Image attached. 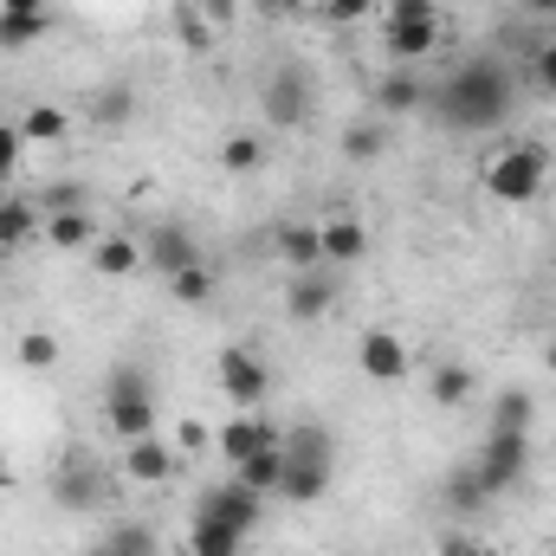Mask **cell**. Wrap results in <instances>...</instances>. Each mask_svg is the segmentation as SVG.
I'll list each match as a JSON object with an SVG mask.
<instances>
[{
    "instance_id": "obj_1",
    "label": "cell",
    "mask_w": 556,
    "mask_h": 556,
    "mask_svg": "<svg viewBox=\"0 0 556 556\" xmlns=\"http://www.w3.org/2000/svg\"><path fill=\"white\" fill-rule=\"evenodd\" d=\"M518 111V78L505 59H459L440 85H427V117L453 137H479V130H498L505 117Z\"/></svg>"
},
{
    "instance_id": "obj_2",
    "label": "cell",
    "mask_w": 556,
    "mask_h": 556,
    "mask_svg": "<svg viewBox=\"0 0 556 556\" xmlns=\"http://www.w3.org/2000/svg\"><path fill=\"white\" fill-rule=\"evenodd\" d=\"M278 453H285V479H278V498L285 505H317L330 498L337 485V433L317 427V420H298L278 433Z\"/></svg>"
},
{
    "instance_id": "obj_3",
    "label": "cell",
    "mask_w": 556,
    "mask_h": 556,
    "mask_svg": "<svg viewBox=\"0 0 556 556\" xmlns=\"http://www.w3.org/2000/svg\"><path fill=\"white\" fill-rule=\"evenodd\" d=\"M485 194L498 201V207H531L538 194H544V181H551V149L544 142H511V149H498L492 162H485Z\"/></svg>"
},
{
    "instance_id": "obj_4",
    "label": "cell",
    "mask_w": 556,
    "mask_h": 556,
    "mask_svg": "<svg viewBox=\"0 0 556 556\" xmlns=\"http://www.w3.org/2000/svg\"><path fill=\"white\" fill-rule=\"evenodd\" d=\"M260 111L278 130H311V117H317V78H311V65H298V59L273 65L266 85H260Z\"/></svg>"
},
{
    "instance_id": "obj_5",
    "label": "cell",
    "mask_w": 556,
    "mask_h": 556,
    "mask_svg": "<svg viewBox=\"0 0 556 556\" xmlns=\"http://www.w3.org/2000/svg\"><path fill=\"white\" fill-rule=\"evenodd\" d=\"M104 427L130 446V440H149L155 433V389H149V376L142 369H111V382H104Z\"/></svg>"
},
{
    "instance_id": "obj_6",
    "label": "cell",
    "mask_w": 556,
    "mask_h": 556,
    "mask_svg": "<svg viewBox=\"0 0 556 556\" xmlns=\"http://www.w3.org/2000/svg\"><path fill=\"white\" fill-rule=\"evenodd\" d=\"M472 472L485 479L492 498L518 492L525 472H531V433H518V427H485V440H479V453H472Z\"/></svg>"
},
{
    "instance_id": "obj_7",
    "label": "cell",
    "mask_w": 556,
    "mask_h": 556,
    "mask_svg": "<svg viewBox=\"0 0 556 556\" xmlns=\"http://www.w3.org/2000/svg\"><path fill=\"white\" fill-rule=\"evenodd\" d=\"M214 376H220L227 402H240V408H260V402H266V389H273L266 356H260V350H247V343H227V350L214 356Z\"/></svg>"
},
{
    "instance_id": "obj_8",
    "label": "cell",
    "mask_w": 556,
    "mask_h": 556,
    "mask_svg": "<svg viewBox=\"0 0 556 556\" xmlns=\"http://www.w3.org/2000/svg\"><path fill=\"white\" fill-rule=\"evenodd\" d=\"M278 420H266L260 408H240V415H227L220 427H214V453L227 459V466H247L253 453H266V446H278Z\"/></svg>"
},
{
    "instance_id": "obj_9",
    "label": "cell",
    "mask_w": 556,
    "mask_h": 556,
    "mask_svg": "<svg viewBox=\"0 0 556 556\" xmlns=\"http://www.w3.org/2000/svg\"><path fill=\"white\" fill-rule=\"evenodd\" d=\"M188 266H201V247H194V233L181 220H162V227L142 233V273L175 278V273H188Z\"/></svg>"
},
{
    "instance_id": "obj_10",
    "label": "cell",
    "mask_w": 556,
    "mask_h": 556,
    "mask_svg": "<svg viewBox=\"0 0 556 556\" xmlns=\"http://www.w3.org/2000/svg\"><path fill=\"white\" fill-rule=\"evenodd\" d=\"M356 369H363L376 389H395V382H408L415 356H408V343H402L395 330H363V343H356Z\"/></svg>"
},
{
    "instance_id": "obj_11",
    "label": "cell",
    "mask_w": 556,
    "mask_h": 556,
    "mask_svg": "<svg viewBox=\"0 0 556 556\" xmlns=\"http://www.w3.org/2000/svg\"><path fill=\"white\" fill-rule=\"evenodd\" d=\"M194 511H214V518H227L240 538H253V531H260V518H266V492H253V485L227 479V485H207V492L194 498Z\"/></svg>"
},
{
    "instance_id": "obj_12",
    "label": "cell",
    "mask_w": 556,
    "mask_h": 556,
    "mask_svg": "<svg viewBox=\"0 0 556 556\" xmlns=\"http://www.w3.org/2000/svg\"><path fill=\"white\" fill-rule=\"evenodd\" d=\"M330 311H337V278H330V266H304V273L285 278V317L291 324H317Z\"/></svg>"
},
{
    "instance_id": "obj_13",
    "label": "cell",
    "mask_w": 556,
    "mask_h": 556,
    "mask_svg": "<svg viewBox=\"0 0 556 556\" xmlns=\"http://www.w3.org/2000/svg\"><path fill=\"white\" fill-rule=\"evenodd\" d=\"M52 33V0H0V52H26Z\"/></svg>"
},
{
    "instance_id": "obj_14",
    "label": "cell",
    "mask_w": 556,
    "mask_h": 556,
    "mask_svg": "<svg viewBox=\"0 0 556 556\" xmlns=\"http://www.w3.org/2000/svg\"><path fill=\"white\" fill-rule=\"evenodd\" d=\"M317 253H324L330 273L356 266V260H369V227L356 214H330V220H317Z\"/></svg>"
},
{
    "instance_id": "obj_15",
    "label": "cell",
    "mask_w": 556,
    "mask_h": 556,
    "mask_svg": "<svg viewBox=\"0 0 556 556\" xmlns=\"http://www.w3.org/2000/svg\"><path fill=\"white\" fill-rule=\"evenodd\" d=\"M98 498H104V472H98L85 453H72V459L52 472V505H59V511H91Z\"/></svg>"
},
{
    "instance_id": "obj_16",
    "label": "cell",
    "mask_w": 556,
    "mask_h": 556,
    "mask_svg": "<svg viewBox=\"0 0 556 556\" xmlns=\"http://www.w3.org/2000/svg\"><path fill=\"white\" fill-rule=\"evenodd\" d=\"M382 52L395 65H420L440 52V20H382Z\"/></svg>"
},
{
    "instance_id": "obj_17",
    "label": "cell",
    "mask_w": 556,
    "mask_h": 556,
    "mask_svg": "<svg viewBox=\"0 0 556 556\" xmlns=\"http://www.w3.org/2000/svg\"><path fill=\"white\" fill-rule=\"evenodd\" d=\"M175 466H181V453H175L162 433L124 446V479H130V485H162V479H175Z\"/></svg>"
},
{
    "instance_id": "obj_18",
    "label": "cell",
    "mask_w": 556,
    "mask_h": 556,
    "mask_svg": "<svg viewBox=\"0 0 556 556\" xmlns=\"http://www.w3.org/2000/svg\"><path fill=\"white\" fill-rule=\"evenodd\" d=\"M130 117H137V85H124V78L98 85V91H91V104H85V124H91V130H104V137L130 130Z\"/></svg>"
},
{
    "instance_id": "obj_19",
    "label": "cell",
    "mask_w": 556,
    "mask_h": 556,
    "mask_svg": "<svg viewBox=\"0 0 556 556\" xmlns=\"http://www.w3.org/2000/svg\"><path fill=\"white\" fill-rule=\"evenodd\" d=\"M415 111H427V85H420L408 65L402 72H382L376 78V117L395 124V117H415Z\"/></svg>"
},
{
    "instance_id": "obj_20",
    "label": "cell",
    "mask_w": 556,
    "mask_h": 556,
    "mask_svg": "<svg viewBox=\"0 0 556 556\" xmlns=\"http://www.w3.org/2000/svg\"><path fill=\"white\" fill-rule=\"evenodd\" d=\"M39 240L59 247V253H91L104 240V227L91 220V207H59V214H46V233Z\"/></svg>"
},
{
    "instance_id": "obj_21",
    "label": "cell",
    "mask_w": 556,
    "mask_h": 556,
    "mask_svg": "<svg viewBox=\"0 0 556 556\" xmlns=\"http://www.w3.org/2000/svg\"><path fill=\"white\" fill-rule=\"evenodd\" d=\"M188 556H247V538H240L227 518L194 511V518H188Z\"/></svg>"
},
{
    "instance_id": "obj_22",
    "label": "cell",
    "mask_w": 556,
    "mask_h": 556,
    "mask_svg": "<svg viewBox=\"0 0 556 556\" xmlns=\"http://www.w3.org/2000/svg\"><path fill=\"white\" fill-rule=\"evenodd\" d=\"M472 395H479V376H472L466 363H453V356H446V363H433V369H427V402H433V408H466Z\"/></svg>"
},
{
    "instance_id": "obj_23",
    "label": "cell",
    "mask_w": 556,
    "mask_h": 556,
    "mask_svg": "<svg viewBox=\"0 0 556 556\" xmlns=\"http://www.w3.org/2000/svg\"><path fill=\"white\" fill-rule=\"evenodd\" d=\"M91 273L98 278H137L142 273V240L137 233H104L91 247Z\"/></svg>"
},
{
    "instance_id": "obj_24",
    "label": "cell",
    "mask_w": 556,
    "mask_h": 556,
    "mask_svg": "<svg viewBox=\"0 0 556 556\" xmlns=\"http://www.w3.org/2000/svg\"><path fill=\"white\" fill-rule=\"evenodd\" d=\"M13 124H20L26 149H59V142L72 137V111H59V104H26Z\"/></svg>"
},
{
    "instance_id": "obj_25",
    "label": "cell",
    "mask_w": 556,
    "mask_h": 556,
    "mask_svg": "<svg viewBox=\"0 0 556 556\" xmlns=\"http://www.w3.org/2000/svg\"><path fill=\"white\" fill-rule=\"evenodd\" d=\"M46 233V214L26 201V194H7L0 201V253H20L26 240H39Z\"/></svg>"
},
{
    "instance_id": "obj_26",
    "label": "cell",
    "mask_w": 556,
    "mask_h": 556,
    "mask_svg": "<svg viewBox=\"0 0 556 556\" xmlns=\"http://www.w3.org/2000/svg\"><path fill=\"white\" fill-rule=\"evenodd\" d=\"M273 247H278V260H285L291 273L324 266V253H317V220H278V227H273Z\"/></svg>"
},
{
    "instance_id": "obj_27",
    "label": "cell",
    "mask_w": 556,
    "mask_h": 556,
    "mask_svg": "<svg viewBox=\"0 0 556 556\" xmlns=\"http://www.w3.org/2000/svg\"><path fill=\"white\" fill-rule=\"evenodd\" d=\"M440 498H446V511H459V518H472V511H485V505H492V492H485V479L472 472V459L446 472V492H440Z\"/></svg>"
},
{
    "instance_id": "obj_28",
    "label": "cell",
    "mask_w": 556,
    "mask_h": 556,
    "mask_svg": "<svg viewBox=\"0 0 556 556\" xmlns=\"http://www.w3.org/2000/svg\"><path fill=\"white\" fill-rule=\"evenodd\" d=\"M343 155H350V162H382V155H389V124H382V117L343 124Z\"/></svg>"
},
{
    "instance_id": "obj_29",
    "label": "cell",
    "mask_w": 556,
    "mask_h": 556,
    "mask_svg": "<svg viewBox=\"0 0 556 556\" xmlns=\"http://www.w3.org/2000/svg\"><path fill=\"white\" fill-rule=\"evenodd\" d=\"M485 427H518V433H531V427H538V395H531V389H498Z\"/></svg>"
},
{
    "instance_id": "obj_30",
    "label": "cell",
    "mask_w": 556,
    "mask_h": 556,
    "mask_svg": "<svg viewBox=\"0 0 556 556\" xmlns=\"http://www.w3.org/2000/svg\"><path fill=\"white\" fill-rule=\"evenodd\" d=\"M233 479H240V485H253V492H266V498H273V492H278V479H285V453H278V446H266V453H253V459H247V466H233Z\"/></svg>"
},
{
    "instance_id": "obj_31",
    "label": "cell",
    "mask_w": 556,
    "mask_h": 556,
    "mask_svg": "<svg viewBox=\"0 0 556 556\" xmlns=\"http://www.w3.org/2000/svg\"><path fill=\"white\" fill-rule=\"evenodd\" d=\"M13 363H20V369H52V363H59V337H52V330H39V324H33V330H20Z\"/></svg>"
},
{
    "instance_id": "obj_32",
    "label": "cell",
    "mask_w": 556,
    "mask_h": 556,
    "mask_svg": "<svg viewBox=\"0 0 556 556\" xmlns=\"http://www.w3.org/2000/svg\"><path fill=\"white\" fill-rule=\"evenodd\" d=\"M168 285V298L175 304H188V311H201L207 298H214V273H207V260L201 266H188V273H175V278H162Z\"/></svg>"
},
{
    "instance_id": "obj_33",
    "label": "cell",
    "mask_w": 556,
    "mask_h": 556,
    "mask_svg": "<svg viewBox=\"0 0 556 556\" xmlns=\"http://www.w3.org/2000/svg\"><path fill=\"white\" fill-rule=\"evenodd\" d=\"M260 162H266V142L260 137H227L220 142V168H227V175H260Z\"/></svg>"
},
{
    "instance_id": "obj_34",
    "label": "cell",
    "mask_w": 556,
    "mask_h": 556,
    "mask_svg": "<svg viewBox=\"0 0 556 556\" xmlns=\"http://www.w3.org/2000/svg\"><path fill=\"white\" fill-rule=\"evenodd\" d=\"M104 544H117L124 556H155V531H149V525H117Z\"/></svg>"
},
{
    "instance_id": "obj_35",
    "label": "cell",
    "mask_w": 556,
    "mask_h": 556,
    "mask_svg": "<svg viewBox=\"0 0 556 556\" xmlns=\"http://www.w3.org/2000/svg\"><path fill=\"white\" fill-rule=\"evenodd\" d=\"M20 162H26V137H20V124H7V117H0V181H7V175H20Z\"/></svg>"
},
{
    "instance_id": "obj_36",
    "label": "cell",
    "mask_w": 556,
    "mask_h": 556,
    "mask_svg": "<svg viewBox=\"0 0 556 556\" xmlns=\"http://www.w3.org/2000/svg\"><path fill=\"white\" fill-rule=\"evenodd\" d=\"M531 78H538V91H551V98H556V33L531 52Z\"/></svg>"
},
{
    "instance_id": "obj_37",
    "label": "cell",
    "mask_w": 556,
    "mask_h": 556,
    "mask_svg": "<svg viewBox=\"0 0 556 556\" xmlns=\"http://www.w3.org/2000/svg\"><path fill=\"white\" fill-rule=\"evenodd\" d=\"M214 446V427L207 420H181L175 427V453H207Z\"/></svg>"
},
{
    "instance_id": "obj_38",
    "label": "cell",
    "mask_w": 556,
    "mask_h": 556,
    "mask_svg": "<svg viewBox=\"0 0 556 556\" xmlns=\"http://www.w3.org/2000/svg\"><path fill=\"white\" fill-rule=\"evenodd\" d=\"M376 13V0H324V20L330 26H356V20H369Z\"/></svg>"
},
{
    "instance_id": "obj_39",
    "label": "cell",
    "mask_w": 556,
    "mask_h": 556,
    "mask_svg": "<svg viewBox=\"0 0 556 556\" xmlns=\"http://www.w3.org/2000/svg\"><path fill=\"white\" fill-rule=\"evenodd\" d=\"M382 20H440V0H389Z\"/></svg>"
},
{
    "instance_id": "obj_40",
    "label": "cell",
    "mask_w": 556,
    "mask_h": 556,
    "mask_svg": "<svg viewBox=\"0 0 556 556\" xmlns=\"http://www.w3.org/2000/svg\"><path fill=\"white\" fill-rule=\"evenodd\" d=\"M433 556H492L479 538H466V531H453V538H440V551Z\"/></svg>"
},
{
    "instance_id": "obj_41",
    "label": "cell",
    "mask_w": 556,
    "mask_h": 556,
    "mask_svg": "<svg viewBox=\"0 0 556 556\" xmlns=\"http://www.w3.org/2000/svg\"><path fill=\"white\" fill-rule=\"evenodd\" d=\"M201 20H207V26H227V20H233V0H201Z\"/></svg>"
},
{
    "instance_id": "obj_42",
    "label": "cell",
    "mask_w": 556,
    "mask_h": 556,
    "mask_svg": "<svg viewBox=\"0 0 556 556\" xmlns=\"http://www.w3.org/2000/svg\"><path fill=\"white\" fill-rule=\"evenodd\" d=\"M544 369H551V376H556V337H551V343H544Z\"/></svg>"
},
{
    "instance_id": "obj_43",
    "label": "cell",
    "mask_w": 556,
    "mask_h": 556,
    "mask_svg": "<svg viewBox=\"0 0 556 556\" xmlns=\"http://www.w3.org/2000/svg\"><path fill=\"white\" fill-rule=\"evenodd\" d=\"M7 479H13V459H7V446H0V485H7Z\"/></svg>"
},
{
    "instance_id": "obj_44",
    "label": "cell",
    "mask_w": 556,
    "mask_h": 556,
    "mask_svg": "<svg viewBox=\"0 0 556 556\" xmlns=\"http://www.w3.org/2000/svg\"><path fill=\"white\" fill-rule=\"evenodd\" d=\"M85 556H124V551H117V544H91Z\"/></svg>"
},
{
    "instance_id": "obj_45",
    "label": "cell",
    "mask_w": 556,
    "mask_h": 556,
    "mask_svg": "<svg viewBox=\"0 0 556 556\" xmlns=\"http://www.w3.org/2000/svg\"><path fill=\"white\" fill-rule=\"evenodd\" d=\"M525 7H531V13H556V0H525Z\"/></svg>"
}]
</instances>
